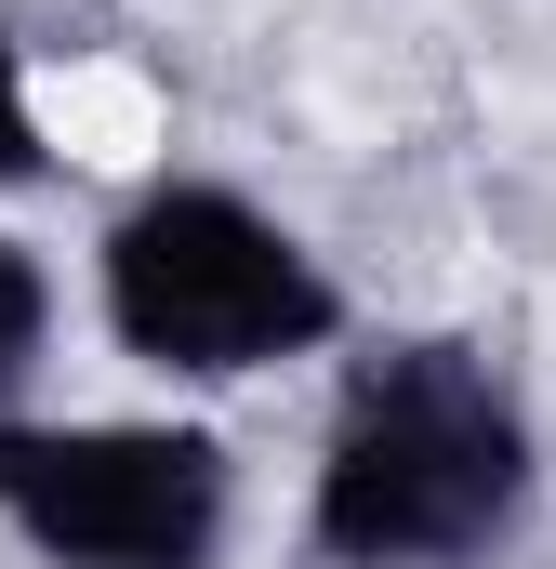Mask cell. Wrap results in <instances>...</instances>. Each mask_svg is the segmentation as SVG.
I'll return each mask as SVG.
<instances>
[{
    "label": "cell",
    "mask_w": 556,
    "mask_h": 569,
    "mask_svg": "<svg viewBox=\"0 0 556 569\" xmlns=\"http://www.w3.org/2000/svg\"><path fill=\"white\" fill-rule=\"evenodd\" d=\"M544 490L530 398L490 345L398 331L358 345L331 385L318 490H305V557L318 569H490Z\"/></svg>",
    "instance_id": "1"
},
{
    "label": "cell",
    "mask_w": 556,
    "mask_h": 569,
    "mask_svg": "<svg viewBox=\"0 0 556 569\" xmlns=\"http://www.w3.org/2000/svg\"><path fill=\"white\" fill-rule=\"evenodd\" d=\"M93 305H107V345L146 358L159 385H252V371L345 345V279L266 199H239L212 172L146 186L93 239Z\"/></svg>",
    "instance_id": "2"
},
{
    "label": "cell",
    "mask_w": 556,
    "mask_h": 569,
    "mask_svg": "<svg viewBox=\"0 0 556 569\" xmlns=\"http://www.w3.org/2000/svg\"><path fill=\"white\" fill-rule=\"evenodd\" d=\"M0 530L40 569H226L239 450L212 425H27V411H0Z\"/></svg>",
    "instance_id": "3"
},
{
    "label": "cell",
    "mask_w": 556,
    "mask_h": 569,
    "mask_svg": "<svg viewBox=\"0 0 556 569\" xmlns=\"http://www.w3.org/2000/svg\"><path fill=\"white\" fill-rule=\"evenodd\" d=\"M40 358H53V266L27 239H0V411L40 385Z\"/></svg>",
    "instance_id": "4"
},
{
    "label": "cell",
    "mask_w": 556,
    "mask_h": 569,
    "mask_svg": "<svg viewBox=\"0 0 556 569\" xmlns=\"http://www.w3.org/2000/svg\"><path fill=\"white\" fill-rule=\"evenodd\" d=\"M40 172H53V146H40V107H27V53L0 27V186H40Z\"/></svg>",
    "instance_id": "5"
}]
</instances>
